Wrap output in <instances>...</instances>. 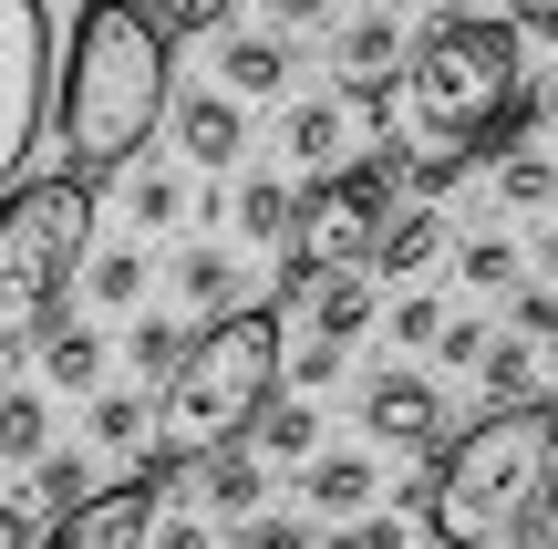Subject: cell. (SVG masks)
<instances>
[{"instance_id": "obj_1", "label": "cell", "mask_w": 558, "mask_h": 549, "mask_svg": "<svg viewBox=\"0 0 558 549\" xmlns=\"http://www.w3.org/2000/svg\"><path fill=\"white\" fill-rule=\"evenodd\" d=\"M527 124H538V94H518V32H507V21L445 11V21H424V32L403 41L393 135L383 145H403V177H414L424 198H445L476 156L527 145Z\"/></svg>"}, {"instance_id": "obj_2", "label": "cell", "mask_w": 558, "mask_h": 549, "mask_svg": "<svg viewBox=\"0 0 558 549\" xmlns=\"http://www.w3.org/2000/svg\"><path fill=\"white\" fill-rule=\"evenodd\" d=\"M177 104L166 73V32L135 0H83L73 11V52L52 62V135H62V177H114L145 156V135Z\"/></svg>"}, {"instance_id": "obj_3", "label": "cell", "mask_w": 558, "mask_h": 549, "mask_svg": "<svg viewBox=\"0 0 558 549\" xmlns=\"http://www.w3.org/2000/svg\"><path fill=\"white\" fill-rule=\"evenodd\" d=\"M548 456H558V405H486L465 435L435 446V467L414 488V529L445 539V549L497 539L527 509V488L548 477Z\"/></svg>"}, {"instance_id": "obj_4", "label": "cell", "mask_w": 558, "mask_h": 549, "mask_svg": "<svg viewBox=\"0 0 558 549\" xmlns=\"http://www.w3.org/2000/svg\"><path fill=\"white\" fill-rule=\"evenodd\" d=\"M279 301H239V311H218V322L197 332V343L177 353V373H166V405H156V426H166V456H218V446H248V426L269 415V394H279Z\"/></svg>"}, {"instance_id": "obj_5", "label": "cell", "mask_w": 558, "mask_h": 549, "mask_svg": "<svg viewBox=\"0 0 558 549\" xmlns=\"http://www.w3.org/2000/svg\"><path fill=\"white\" fill-rule=\"evenodd\" d=\"M83 249H94V187L83 177H21L0 198V363L52 332Z\"/></svg>"}, {"instance_id": "obj_6", "label": "cell", "mask_w": 558, "mask_h": 549, "mask_svg": "<svg viewBox=\"0 0 558 549\" xmlns=\"http://www.w3.org/2000/svg\"><path fill=\"white\" fill-rule=\"evenodd\" d=\"M393 177H403V145H373L362 166H331V177L300 187L290 207V260H279V311L311 301V281H331V270H362L383 239V218H393Z\"/></svg>"}, {"instance_id": "obj_7", "label": "cell", "mask_w": 558, "mask_h": 549, "mask_svg": "<svg viewBox=\"0 0 558 549\" xmlns=\"http://www.w3.org/2000/svg\"><path fill=\"white\" fill-rule=\"evenodd\" d=\"M52 0H0V198L32 177V145L52 124Z\"/></svg>"}, {"instance_id": "obj_8", "label": "cell", "mask_w": 558, "mask_h": 549, "mask_svg": "<svg viewBox=\"0 0 558 549\" xmlns=\"http://www.w3.org/2000/svg\"><path fill=\"white\" fill-rule=\"evenodd\" d=\"M166 477H177V456H145L135 477H114V488H94L83 509H62L52 529H41V549H145V529H156L166 509Z\"/></svg>"}, {"instance_id": "obj_9", "label": "cell", "mask_w": 558, "mask_h": 549, "mask_svg": "<svg viewBox=\"0 0 558 549\" xmlns=\"http://www.w3.org/2000/svg\"><path fill=\"white\" fill-rule=\"evenodd\" d=\"M362 435L435 456L445 446V384H424V373H373V384H362Z\"/></svg>"}, {"instance_id": "obj_10", "label": "cell", "mask_w": 558, "mask_h": 549, "mask_svg": "<svg viewBox=\"0 0 558 549\" xmlns=\"http://www.w3.org/2000/svg\"><path fill=\"white\" fill-rule=\"evenodd\" d=\"M352 94H311V104H290L279 115V156L290 166H311V177H331V166H352Z\"/></svg>"}, {"instance_id": "obj_11", "label": "cell", "mask_w": 558, "mask_h": 549, "mask_svg": "<svg viewBox=\"0 0 558 549\" xmlns=\"http://www.w3.org/2000/svg\"><path fill=\"white\" fill-rule=\"evenodd\" d=\"M435 249H445V207L414 198V207H393V218H383V239H373V260H362V270H383V281H414V270H435Z\"/></svg>"}, {"instance_id": "obj_12", "label": "cell", "mask_w": 558, "mask_h": 549, "mask_svg": "<svg viewBox=\"0 0 558 549\" xmlns=\"http://www.w3.org/2000/svg\"><path fill=\"white\" fill-rule=\"evenodd\" d=\"M331 62H341V83H393L403 73V21L393 11L341 21V32H331Z\"/></svg>"}, {"instance_id": "obj_13", "label": "cell", "mask_w": 558, "mask_h": 549, "mask_svg": "<svg viewBox=\"0 0 558 549\" xmlns=\"http://www.w3.org/2000/svg\"><path fill=\"white\" fill-rule=\"evenodd\" d=\"M239 94H186L177 104V145H186V166H239Z\"/></svg>"}, {"instance_id": "obj_14", "label": "cell", "mask_w": 558, "mask_h": 549, "mask_svg": "<svg viewBox=\"0 0 558 549\" xmlns=\"http://www.w3.org/2000/svg\"><path fill=\"white\" fill-rule=\"evenodd\" d=\"M300 498H311L320 518H362V509H373V467H362V446L311 456V467H300Z\"/></svg>"}, {"instance_id": "obj_15", "label": "cell", "mask_w": 558, "mask_h": 549, "mask_svg": "<svg viewBox=\"0 0 558 549\" xmlns=\"http://www.w3.org/2000/svg\"><path fill=\"white\" fill-rule=\"evenodd\" d=\"M218 83L228 94H279V83H290V32H228Z\"/></svg>"}, {"instance_id": "obj_16", "label": "cell", "mask_w": 558, "mask_h": 549, "mask_svg": "<svg viewBox=\"0 0 558 549\" xmlns=\"http://www.w3.org/2000/svg\"><path fill=\"white\" fill-rule=\"evenodd\" d=\"M476 373H486V405H548V363L527 353V332H497Z\"/></svg>"}, {"instance_id": "obj_17", "label": "cell", "mask_w": 558, "mask_h": 549, "mask_svg": "<svg viewBox=\"0 0 558 549\" xmlns=\"http://www.w3.org/2000/svg\"><path fill=\"white\" fill-rule=\"evenodd\" d=\"M352 332H373V290H362V270L311 281V343H352Z\"/></svg>"}, {"instance_id": "obj_18", "label": "cell", "mask_w": 558, "mask_h": 549, "mask_svg": "<svg viewBox=\"0 0 558 549\" xmlns=\"http://www.w3.org/2000/svg\"><path fill=\"white\" fill-rule=\"evenodd\" d=\"M41 384H62V394H94L104 384V332H41Z\"/></svg>"}, {"instance_id": "obj_19", "label": "cell", "mask_w": 558, "mask_h": 549, "mask_svg": "<svg viewBox=\"0 0 558 549\" xmlns=\"http://www.w3.org/2000/svg\"><path fill=\"white\" fill-rule=\"evenodd\" d=\"M259 488H269V477H259V456H248V446H218V456H207V509H218V518H259Z\"/></svg>"}, {"instance_id": "obj_20", "label": "cell", "mask_w": 558, "mask_h": 549, "mask_svg": "<svg viewBox=\"0 0 558 549\" xmlns=\"http://www.w3.org/2000/svg\"><path fill=\"white\" fill-rule=\"evenodd\" d=\"M41 446H52V405H41V384H11L0 394V456L41 467Z\"/></svg>"}, {"instance_id": "obj_21", "label": "cell", "mask_w": 558, "mask_h": 549, "mask_svg": "<svg viewBox=\"0 0 558 549\" xmlns=\"http://www.w3.org/2000/svg\"><path fill=\"white\" fill-rule=\"evenodd\" d=\"M248 435H259V456H290V467H311V456H320V415L300 405V394H290V405L269 394V415H259Z\"/></svg>"}, {"instance_id": "obj_22", "label": "cell", "mask_w": 558, "mask_h": 549, "mask_svg": "<svg viewBox=\"0 0 558 549\" xmlns=\"http://www.w3.org/2000/svg\"><path fill=\"white\" fill-rule=\"evenodd\" d=\"M290 207H300V187H279V177H239V239L279 249V239H290Z\"/></svg>"}, {"instance_id": "obj_23", "label": "cell", "mask_w": 558, "mask_h": 549, "mask_svg": "<svg viewBox=\"0 0 558 549\" xmlns=\"http://www.w3.org/2000/svg\"><path fill=\"white\" fill-rule=\"evenodd\" d=\"M177 290L207 311V322H218V311H239V270H228V249H186V260H177Z\"/></svg>"}, {"instance_id": "obj_24", "label": "cell", "mask_w": 558, "mask_h": 549, "mask_svg": "<svg viewBox=\"0 0 558 549\" xmlns=\"http://www.w3.org/2000/svg\"><path fill=\"white\" fill-rule=\"evenodd\" d=\"M497 207H558V166L527 156V145H507L497 156Z\"/></svg>"}, {"instance_id": "obj_25", "label": "cell", "mask_w": 558, "mask_h": 549, "mask_svg": "<svg viewBox=\"0 0 558 549\" xmlns=\"http://www.w3.org/2000/svg\"><path fill=\"white\" fill-rule=\"evenodd\" d=\"M465 290H518V239H497V228H476V239L456 249Z\"/></svg>"}, {"instance_id": "obj_26", "label": "cell", "mask_w": 558, "mask_h": 549, "mask_svg": "<svg viewBox=\"0 0 558 549\" xmlns=\"http://www.w3.org/2000/svg\"><path fill=\"white\" fill-rule=\"evenodd\" d=\"M145 426H156L145 394H94V446H145Z\"/></svg>"}, {"instance_id": "obj_27", "label": "cell", "mask_w": 558, "mask_h": 549, "mask_svg": "<svg viewBox=\"0 0 558 549\" xmlns=\"http://www.w3.org/2000/svg\"><path fill=\"white\" fill-rule=\"evenodd\" d=\"M383 322H393V343H403V353H435V332H445V301H435V290H403V301L383 311Z\"/></svg>"}, {"instance_id": "obj_28", "label": "cell", "mask_w": 558, "mask_h": 549, "mask_svg": "<svg viewBox=\"0 0 558 549\" xmlns=\"http://www.w3.org/2000/svg\"><path fill=\"white\" fill-rule=\"evenodd\" d=\"M135 11H145V21H156V32H166V41H177V32H218V21H228V11H239V0H135Z\"/></svg>"}, {"instance_id": "obj_29", "label": "cell", "mask_w": 558, "mask_h": 549, "mask_svg": "<svg viewBox=\"0 0 558 549\" xmlns=\"http://www.w3.org/2000/svg\"><path fill=\"white\" fill-rule=\"evenodd\" d=\"M94 301H104V311L145 301V260H135V249H104V260H94Z\"/></svg>"}, {"instance_id": "obj_30", "label": "cell", "mask_w": 558, "mask_h": 549, "mask_svg": "<svg viewBox=\"0 0 558 549\" xmlns=\"http://www.w3.org/2000/svg\"><path fill=\"white\" fill-rule=\"evenodd\" d=\"M124 353H135L145 384H166V373H177V353H186V332H177V322H135V343H124Z\"/></svg>"}, {"instance_id": "obj_31", "label": "cell", "mask_w": 558, "mask_h": 549, "mask_svg": "<svg viewBox=\"0 0 558 549\" xmlns=\"http://www.w3.org/2000/svg\"><path fill=\"white\" fill-rule=\"evenodd\" d=\"M320 549H414V518L362 509V518H341V539H320Z\"/></svg>"}, {"instance_id": "obj_32", "label": "cell", "mask_w": 558, "mask_h": 549, "mask_svg": "<svg viewBox=\"0 0 558 549\" xmlns=\"http://www.w3.org/2000/svg\"><path fill=\"white\" fill-rule=\"evenodd\" d=\"M32 498H41V509H83V498H94V488H83V456H41Z\"/></svg>"}, {"instance_id": "obj_33", "label": "cell", "mask_w": 558, "mask_h": 549, "mask_svg": "<svg viewBox=\"0 0 558 549\" xmlns=\"http://www.w3.org/2000/svg\"><path fill=\"white\" fill-rule=\"evenodd\" d=\"M124 207H135V228H177L186 218V187L177 177H135V198H124Z\"/></svg>"}, {"instance_id": "obj_34", "label": "cell", "mask_w": 558, "mask_h": 549, "mask_svg": "<svg viewBox=\"0 0 558 549\" xmlns=\"http://www.w3.org/2000/svg\"><path fill=\"white\" fill-rule=\"evenodd\" d=\"M518 529H527V549H538V539H558V456H548V477H538V488H527Z\"/></svg>"}, {"instance_id": "obj_35", "label": "cell", "mask_w": 558, "mask_h": 549, "mask_svg": "<svg viewBox=\"0 0 558 549\" xmlns=\"http://www.w3.org/2000/svg\"><path fill=\"white\" fill-rule=\"evenodd\" d=\"M0 549H41V498H0Z\"/></svg>"}, {"instance_id": "obj_36", "label": "cell", "mask_w": 558, "mask_h": 549, "mask_svg": "<svg viewBox=\"0 0 558 549\" xmlns=\"http://www.w3.org/2000/svg\"><path fill=\"white\" fill-rule=\"evenodd\" d=\"M486 343H497L486 322H445V332H435V353H445V363H486Z\"/></svg>"}, {"instance_id": "obj_37", "label": "cell", "mask_w": 558, "mask_h": 549, "mask_svg": "<svg viewBox=\"0 0 558 549\" xmlns=\"http://www.w3.org/2000/svg\"><path fill=\"white\" fill-rule=\"evenodd\" d=\"M507 32H518V52H527V41H558V0H518Z\"/></svg>"}, {"instance_id": "obj_38", "label": "cell", "mask_w": 558, "mask_h": 549, "mask_svg": "<svg viewBox=\"0 0 558 549\" xmlns=\"http://www.w3.org/2000/svg\"><path fill=\"white\" fill-rule=\"evenodd\" d=\"M239 549H311V529H300V518H248Z\"/></svg>"}, {"instance_id": "obj_39", "label": "cell", "mask_w": 558, "mask_h": 549, "mask_svg": "<svg viewBox=\"0 0 558 549\" xmlns=\"http://www.w3.org/2000/svg\"><path fill=\"white\" fill-rule=\"evenodd\" d=\"M331 21V0H269V32H320Z\"/></svg>"}, {"instance_id": "obj_40", "label": "cell", "mask_w": 558, "mask_h": 549, "mask_svg": "<svg viewBox=\"0 0 558 549\" xmlns=\"http://www.w3.org/2000/svg\"><path fill=\"white\" fill-rule=\"evenodd\" d=\"M341 373V343H300V363H290V384H331Z\"/></svg>"}, {"instance_id": "obj_41", "label": "cell", "mask_w": 558, "mask_h": 549, "mask_svg": "<svg viewBox=\"0 0 558 549\" xmlns=\"http://www.w3.org/2000/svg\"><path fill=\"white\" fill-rule=\"evenodd\" d=\"M145 549H207V518H156V529H145Z\"/></svg>"}, {"instance_id": "obj_42", "label": "cell", "mask_w": 558, "mask_h": 549, "mask_svg": "<svg viewBox=\"0 0 558 549\" xmlns=\"http://www.w3.org/2000/svg\"><path fill=\"white\" fill-rule=\"evenodd\" d=\"M538 124H558V73H548V83H538Z\"/></svg>"}, {"instance_id": "obj_43", "label": "cell", "mask_w": 558, "mask_h": 549, "mask_svg": "<svg viewBox=\"0 0 558 549\" xmlns=\"http://www.w3.org/2000/svg\"><path fill=\"white\" fill-rule=\"evenodd\" d=\"M538 353H548V394H558V322H548V343H538Z\"/></svg>"}, {"instance_id": "obj_44", "label": "cell", "mask_w": 558, "mask_h": 549, "mask_svg": "<svg viewBox=\"0 0 558 549\" xmlns=\"http://www.w3.org/2000/svg\"><path fill=\"white\" fill-rule=\"evenodd\" d=\"M538 260H548V281H558V228H548V249H538Z\"/></svg>"}, {"instance_id": "obj_45", "label": "cell", "mask_w": 558, "mask_h": 549, "mask_svg": "<svg viewBox=\"0 0 558 549\" xmlns=\"http://www.w3.org/2000/svg\"><path fill=\"white\" fill-rule=\"evenodd\" d=\"M538 549H558V539H538Z\"/></svg>"}]
</instances>
